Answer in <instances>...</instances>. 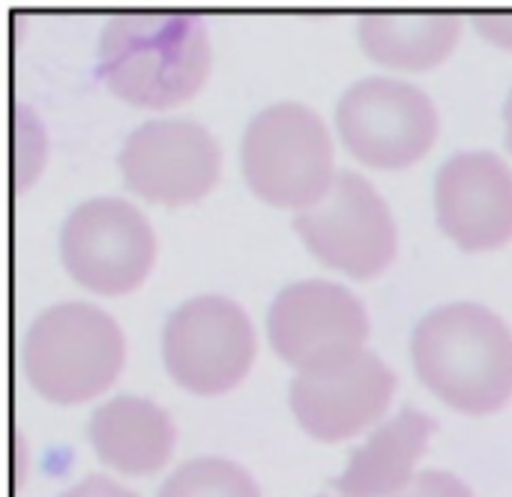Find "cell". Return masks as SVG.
<instances>
[{
	"mask_svg": "<svg viewBox=\"0 0 512 497\" xmlns=\"http://www.w3.org/2000/svg\"><path fill=\"white\" fill-rule=\"evenodd\" d=\"M60 258L78 285L114 297L150 276L156 234L135 204L114 195L87 198L63 219Z\"/></svg>",
	"mask_w": 512,
	"mask_h": 497,
	"instance_id": "obj_9",
	"label": "cell"
},
{
	"mask_svg": "<svg viewBox=\"0 0 512 497\" xmlns=\"http://www.w3.org/2000/svg\"><path fill=\"white\" fill-rule=\"evenodd\" d=\"M48 156V138L39 117L27 105H15L12 111V168L15 183L30 186Z\"/></svg>",
	"mask_w": 512,
	"mask_h": 497,
	"instance_id": "obj_17",
	"label": "cell"
},
{
	"mask_svg": "<svg viewBox=\"0 0 512 497\" xmlns=\"http://www.w3.org/2000/svg\"><path fill=\"white\" fill-rule=\"evenodd\" d=\"M435 99L402 78L366 75L336 102V129L366 165L405 168L420 162L438 138Z\"/></svg>",
	"mask_w": 512,
	"mask_h": 497,
	"instance_id": "obj_6",
	"label": "cell"
},
{
	"mask_svg": "<svg viewBox=\"0 0 512 497\" xmlns=\"http://www.w3.org/2000/svg\"><path fill=\"white\" fill-rule=\"evenodd\" d=\"M294 228L315 258L354 279L384 273L399 249L390 204L354 168H339L330 192L315 207L294 213Z\"/></svg>",
	"mask_w": 512,
	"mask_h": 497,
	"instance_id": "obj_7",
	"label": "cell"
},
{
	"mask_svg": "<svg viewBox=\"0 0 512 497\" xmlns=\"http://www.w3.org/2000/svg\"><path fill=\"white\" fill-rule=\"evenodd\" d=\"M435 420L417 405L399 408L381 420L375 432L351 453L336 492L342 497H390L405 489L420 471V459L429 450Z\"/></svg>",
	"mask_w": 512,
	"mask_h": 497,
	"instance_id": "obj_14",
	"label": "cell"
},
{
	"mask_svg": "<svg viewBox=\"0 0 512 497\" xmlns=\"http://www.w3.org/2000/svg\"><path fill=\"white\" fill-rule=\"evenodd\" d=\"M24 375L48 402L78 405L105 393L123 363L126 339L120 324L84 300L42 309L24 333Z\"/></svg>",
	"mask_w": 512,
	"mask_h": 497,
	"instance_id": "obj_3",
	"label": "cell"
},
{
	"mask_svg": "<svg viewBox=\"0 0 512 497\" xmlns=\"http://www.w3.org/2000/svg\"><path fill=\"white\" fill-rule=\"evenodd\" d=\"M258 336L249 312L222 294L183 300L162 327V360L168 375L198 396L237 387L252 369Z\"/></svg>",
	"mask_w": 512,
	"mask_h": 497,
	"instance_id": "obj_5",
	"label": "cell"
},
{
	"mask_svg": "<svg viewBox=\"0 0 512 497\" xmlns=\"http://www.w3.org/2000/svg\"><path fill=\"white\" fill-rule=\"evenodd\" d=\"M357 36L375 63L432 69L456 48L462 18L447 9H369L357 18Z\"/></svg>",
	"mask_w": 512,
	"mask_h": 497,
	"instance_id": "obj_15",
	"label": "cell"
},
{
	"mask_svg": "<svg viewBox=\"0 0 512 497\" xmlns=\"http://www.w3.org/2000/svg\"><path fill=\"white\" fill-rule=\"evenodd\" d=\"M156 497H261L255 477L222 456H198L177 465Z\"/></svg>",
	"mask_w": 512,
	"mask_h": 497,
	"instance_id": "obj_16",
	"label": "cell"
},
{
	"mask_svg": "<svg viewBox=\"0 0 512 497\" xmlns=\"http://www.w3.org/2000/svg\"><path fill=\"white\" fill-rule=\"evenodd\" d=\"M396 393V372L375 351L324 369L297 372L288 390L291 411L306 435L336 444L375 426Z\"/></svg>",
	"mask_w": 512,
	"mask_h": 497,
	"instance_id": "obj_11",
	"label": "cell"
},
{
	"mask_svg": "<svg viewBox=\"0 0 512 497\" xmlns=\"http://www.w3.org/2000/svg\"><path fill=\"white\" fill-rule=\"evenodd\" d=\"M414 369L450 408L492 414L512 399V327L474 300L426 312L411 336Z\"/></svg>",
	"mask_w": 512,
	"mask_h": 497,
	"instance_id": "obj_2",
	"label": "cell"
},
{
	"mask_svg": "<svg viewBox=\"0 0 512 497\" xmlns=\"http://www.w3.org/2000/svg\"><path fill=\"white\" fill-rule=\"evenodd\" d=\"M87 438L102 465L129 477H147L168 465L177 447L171 414L144 396H114L102 402L87 423Z\"/></svg>",
	"mask_w": 512,
	"mask_h": 497,
	"instance_id": "obj_13",
	"label": "cell"
},
{
	"mask_svg": "<svg viewBox=\"0 0 512 497\" xmlns=\"http://www.w3.org/2000/svg\"><path fill=\"white\" fill-rule=\"evenodd\" d=\"M435 216L450 240L468 252H489L512 240V168L492 150L453 153L435 177Z\"/></svg>",
	"mask_w": 512,
	"mask_h": 497,
	"instance_id": "obj_12",
	"label": "cell"
},
{
	"mask_svg": "<svg viewBox=\"0 0 512 497\" xmlns=\"http://www.w3.org/2000/svg\"><path fill=\"white\" fill-rule=\"evenodd\" d=\"M504 126H507V144H510L512 153V90L510 96H507V105H504Z\"/></svg>",
	"mask_w": 512,
	"mask_h": 497,
	"instance_id": "obj_21",
	"label": "cell"
},
{
	"mask_svg": "<svg viewBox=\"0 0 512 497\" xmlns=\"http://www.w3.org/2000/svg\"><path fill=\"white\" fill-rule=\"evenodd\" d=\"M471 21L495 45L512 48V9H504V12H477Z\"/></svg>",
	"mask_w": 512,
	"mask_h": 497,
	"instance_id": "obj_20",
	"label": "cell"
},
{
	"mask_svg": "<svg viewBox=\"0 0 512 497\" xmlns=\"http://www.w3.org/2000/svg\"><path fill=\"white\" fill-rule=\"evenodd\" d=\"M267 336L273 351L297 372H324L366 351L369 312L348 285L300 279L273 297Z\"/></svg>",
	"mask_w": 512,
	"mask_h": 497,
	"instance_id": "obj_8",
	"label": "cell"
},
{
	"mask_svg": "<svg viewBox=\"0 0 512 497\" xmlns=\"http://www.w3.org/2000/svg\"><path fill=\"white\" fill-rule=\"evenodd\" d=\"M243 177L252 192L273 204L315 207L336 180L333 135L324 117L303 102H273L243 129Z\"/></svg>",
	"mask_w": 512,
	"mask_h": 497,
	"instance_id": "obj_4",
	"label": "cell"
},
{
	"mask_svg": "<svg viewBox=\"0 0 512 497\" xmlns=\"http://www.w3.org/2000/svg\"><path fill=\"white\" fill-rule=\"evenodd\" d=\"M390 497H474V489L462 477H456L453 471L426 468L405 489H399Z\"/></svg>",
	"mask_w": 512,
	"mask_h": 497,
	"instance_id": "obj_18",
	"label": "cell"
},
{
	"mask_svg": "<svg viewBox=\"0 0 512 497\" xmlns=\"http://www.w3.org/2000/svg\"><path fill=\"white\" fill-rule=\"evenodd\" d=\"M126 186L156 204H192L222 174V147L213 132L189 117H156L135 126L120 147Z\"/></svg>",
	"mask_w": 512,
	"mask_h": 497,
	"instance_id": "obj_10",
	"label": "cell"
},
{
	"mask_svg": "<svg viewBox=\"0 0 512 497\" xmlns=\"http://www.w3.org/2000/svg\"><path fill=\"white\" fill-rule=\"evenodd\" d=\"M96 66L132 105H180L204 87L213 66L207 21L198 12H117L102 27Z\"/></svg>",
	"mask_w": 512,
	"mask_h": 497,
	"instance_id": "obj_1",
	"label": "cell"
},
{
	"mask_svg": "<svg viewBox=\"0 0 512 497\" xmlns=\"http://www.w3.org/2000/svg\"><path fill=\"white\" fill-rule=\"evenodd\" d=\"M57 497H138L132 489L120 486L117 480L105 477V474H90L81 483L69 486L66 492H60Z\"/></svg>",
	"mask_w": 512,
	"mask_h": 497,
	"instance_id": "obj_19",
	"label": "cell"
}]
</instances>
